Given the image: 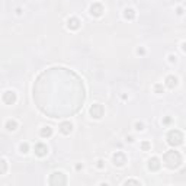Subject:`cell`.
Masks as SVG:
<instances>
[{
    "mask_svg": "<svg viewBox=\"0 0 186 186\" xmlns=\"http://www.w3.org/2000/svg\"><path fill=\"white\" fill-rule=\"evenodd\" d=\"M17 128V122L15 119H9L7 122H6V130H9V131H15Z\"/></svg>",
    "mask_w": 186,
    "mask_h": 186,
    "instance_id": "15",
    "label": "cell"
},
{
    "mask_svg": "<svg viewBox=\"0 0 186 186\" xmlns=\"http://www.w3.org/2000/svg\"><path fill=\"white\" fill-rule=\"evenodd\" d=\"M137 54H140V55H144V54H145V50H144V48H138V50H137Z\"/></svg>",
    "mask_w": 186,
    "mask_h": 186,
    "instance_id": "22",
    "label": "cell"
},
{
    "mask_svg": "<svg viewBox=\"0 0 186 186\" xmlns=\"http://www.w3.org/2000/svg\"><path fill=\"white\" fill-rule=\"evenodd\" d=\"M35 154L38 156V157H44V156H47V153H48V147L45 145V144H42V143H38V144H35Z\"/></svg>",
    "mask_w": 186,
    "mask_h": 186,
    "instance_id": "7",
    "label": "cell"
},
{
    "mask_svg": "<svg viewBox=\"0 0 186 186\" xmlns=\"http://www.w3.org/2000/svg\"><path fill=\"white\" fill-rule=\"evenodd\" d=\"M154 90H156V93H163V86L160 85V83H157V85L154 86Z\"/></svg>",
    "mask_w": 186,
    "mask_h": 186,
    "instance_id": "20",
    "label": "cell"
},
{
    "mask_svg": "<svg viewBox=\"0 0 186 186\" xmlns=\"http://www.w3.org/2000/svg\"><path fill=\"white\" fill-rule=\"evenodd\" d=\"M166 86H167L169 89H174V87L177 86V79H176L174 76H167V77H166Z\"/></svg>",
    "mask_w": 186,
    "mask_h": 186,
    "instance_id": "12",
    "label": "cell"
},
{
    "mask_svg": "<svg viewBox=\"0 0 186 186\" xmlns=\"http://www.w3.org/2000/svg\"><path fill=\"white\" fill-rule=\"evenodd\" d=\"M177 13H179V15H182V13H183V10H182V7H179V9H177Z\"/></svg>",
    "mask_w": 186,
    "mask_h": 186,
    "instance_id": "27",
    "label": "cell"
},
{
    "mask_svg": "<svg viewBox=\"0 0 186 186\" xmlns=\"http://www.w3.org/2000/svg\"><path fill=\"white\" fill-rule=\"evenodd\" d=\"M101 186H109V185H108V183H105V182H103V183H101Z\"/></svg>",
    "mask_w": 186,
    "mask_h": 186,
    "instance_id": "28",
    "label": "cell"
},
{
    "mask_svg": "<svg viewBox=\"0 0 186 186\" xmlns=\"http://www.w3.org/2000/svg\"><path fill=\"white\" fill-rule=\"evenodd\" d=\"M48 182H50V186H66L67 185V176L63 172H54V173H51Z\"/></svg>",
    "mask_w": 186,
    "mask_h": 186,
    "instance_id": "2",
    "label": "cell"
},
{
    "mask_svg": "<svg viewBox=\"0 0 186 186\" xmlns=\"http://www.w3.org/2000/svg\"><path fill=\"white\" fill-rule=\"evenodd\" d=\"M135 130L137 131H143L144 130V124L143 122H135Z\"/></svg>",
    "mask_w": 186,
    "mask_h": 186,
    "instance_id": "21",
    "label": "cell"
},
{
    "mask_svg": "<svg viewBox=\"0 0 186 186\" xmlns=\"http://www.w3.org/2000/svg\"><path fill=\"white\" fill-rule=\"evenodd\" d=\"M163 161L169 169H176L182 164V154L179 151H174V150H169V151L164 153Z\"/></svg>",
    "mask_w": 186,
    "mask_h": 186,
    "instance_id": "1",
    "label": "cell"
},
{
    "mask_svg": "<svg viewBox=\"0 0 186 186\" xmlns=\"http://www.w3.org/2000/svg\"><path fill=\"white\" fill-rule=\"evenodd\" d=\"M3 102H4L6 105H13V103L16 102V93H15L13 90L4 92V93H3Z\"/></svg>",
    "mask_w": 186,
    "mask_h": 186,
    "instance_id": "6",
    "label": "cell"
},
{
    "mask_svg": "<svg viewBox=\"0 0 186 186\" xmlns=\"http://www.w3.org/2000/svg\"><path fill=\"white\" fill-rule=\"evenodd\" d=\"M150 147H151V145H150V143H148V141H143V143H141V150L147 151Z\"/></svg>",
    "mask_w": 186,
    "mask_h": 186,
    "instance_id": "19",
    "label": "cell"
},
{
    "mask_svg": "<svg viewBox=\"0 0 186 186\" xmlns=\"http://www.w3.org/2000/svg\"><path fill=\"white\" fill-rule=\"evenodd\" d=\"M98 169H103V160H98Z\"/></svg>",
    "mask_w": 186,
    "mask_h": 186,
    "instance_id": "23",
    "label": "cell"
},
{
    "mask_svg": "<svg viewBox=\"0 0 186 186\" xmlns=\"http://www.w3.org/2000/svg\"><path fill=\"white\" fill-rule=\"evenodd\" d=\"M124 186H141V183H140L138 180H135V179H128V180L124 183Z\"/></svg>",
    "mask_w": 186,
    "mask_h": 186,
    "instance_id": "17",
    "label": "cell"
},
{
    "mask_svg": "<svg viewBox=\"0 0 186 186\" xmlns=\"http://www.w3.org/2000/svg\"><path fill=\"white\" fill-rule=\"evenodd\" d=\"M170 121H172V118H169V117H167V118L163 119V124H170Z\"/></svg>",
    "mask_w": 186,
    "mask_h": 186,
    "instance_id": "25",
    "label": "cell"
},
{
    "mask_svg": "<svg viewBox=\"0 0 186 186\" xmlns=\"http://www.w3.org/2000/svg\"><path fill=\"white\" fill-rule=\"evenodd\" d=\"M76 169H77V170H80V169H83V164H77V166H76Z\"/></svg>",
    "mask_w": 186,
    "mask_h": 186,
    "instance_id": "26",
    "label": "cell"
},
{
    "mask_svg": "<svg viewBox=\"0 0 186 186\" xmlns=\"http://www.w3.org/2000/svg\"><path fill=\"white\" fill-rule=\"evenodd\" d=\"M160 160L157 158V157H151L150 160H148V169L151 170V172H157V170L160 169Z\"/></svg>",
    "mask_w": 186,
    "mask_h": 186,
    "instance_id": "9",
    "label": "cell"
},
{
    "mask_svg": "<svg viewBox=\"0 0 186 186\" xmlns=\"http://www.w3.org/2000/svg\"><path fill=\"white\" fill-rule=\"evenodd\" d=\"M167 143L172 147H177L183 143V134L179 130H172L167 134Z\"/></svg>",
    "mask_w": 186,
    "mask_h": 186,
    "instance_id": "3",
    "label": "cell"
},
{
    "mask_svg": "<svg viewBox=\"0 0 186 186\" xmlns=\"http://www.w3.org/2000/svg\"><path fill=\"white\" fill-rule=\"evenodd\" d=\"M102 12H103V6H102L101 3H93V4L90 6V13H92V15L101 16Z\"/></svg>",
    "mask_w": 186,
    "mask_h": 186,
    "instance_id": "10",
    "label": "cell"
},
{
    "mask_svg": "<svg viewBox=\"0 0 186 186\" xmlns=\"http://www.w3.org/2000/svg\"><path fill=\"white\" fill-rule=\"evenodd\" d=\"M6 170H7V161L0 157V174H4Z\"/></svg>",
    "mask_w": 186,
    "mask_h": 186,
    "instance_id": "16",
    "label": "cell"
},
{
    "mask_svg": "<svg viewBox=\"0 0 186 186\" xmlns=\"http://www.w3.org/2000/svg\"><path fill=\"white\" fill-rule=\"evenodd\" d=\"M52 135V128L51 127H44L42 130H41V137L42 138H48V137Z\"/></svg>",
    "mask_w": 186,
    "mask_h": 186,
    "instance_id": "14",
    "label": "cell"
},
{
    "mask_svg": "<svg viewBox=\"0 0 186 186\" xmlns=\"http://www.w3.org/2000/svg\"><path fill=\"white\" fill-rule=\"evenodd\" d=\"M124 17L128 19V20H132V19L135 17V10L131 9V7H127V9L124 10Z\"/></svg>",
    "mask_w": 186,
    "mask_h": 186,
    "instance_id": "13",
    "label": "cell"
},
{
    "mask_svg": "<svg viewBox=\"0 0 186 186\" xmlns=\"http://www.w3.org/2000/svg\"><path fill=\"white\" fill-rule=\"evenodd\" d=\"M19 148H20V153H28V150H29V145H28V143H22Z\"/></svg>",
    "mask_w": 186,
    "mask_h": 186,
    "instance_id": "18",
    "label": "cell"
},
{
    "mask_svg": "<svg viewBox=\"0 0 186 186\" xmlns=\"http://www.w3.org/2000/svg\"><path fill=\"white\" fill-rule=\"evenodd\" d=\"M114 164L115 166H118V167H121V166H124L125 163H127V156L124 154L122 151H117L115 154H114Z\"/></svg>",
    "mask_w": 186,
    "mask_h": 186,
    "instance_id": "5",
    "label": "cell"
},
{
    "mask_svg": "<svg viewBox=\"0 0 186 186\" xmlns=\"http://www.w3.org/2000/svg\"><path fill=\"white\" fill-rule=\"evenodd\" d=\"M90 115L93 117L95 119H101L103 117V112H105V108L102 106L101 103H95V105H92L90 106Z\"/></svg>",
    "mask_w": 186,
    "mask_h": 186,
    "instance_id": "4",
    "label": "cell"
},
{
    "mask_svg": "<svg viewBox=\"0 0 186 186\" xmlns=\"http://www.w3.org/2000/svg\"><path fill=\"white\" fill-rule=\"evenodd\" d=\"M67 26H68V29L76 31V29L80 28V20H79L77 17H70V19L67 20Z\"/></svg>",
    "mask_w": 186,
    "mask_h": 186,
    "instance_id": "11",
    "label": "cell"
},
{
    "mask_svg": "<svg viewBox=\"0 0 186 186\" xmlns=\"http://www.w3.org/2000/svg\"><path fill=\"white\" fill-rule=\"evenodd\" d=\"M60 131H61V134L68 135V134L73 131V124H71L70 121H64V122H61V124H60Z\"/></svg>",
    "mask_w": 186,
    "mask_h": 186,
    "instance_id": "8",
    "label": "cell"
},
{
    "mask_svg": "<svg viewBox=\"0 0 186 186\" xmlns=\"http://www.w3.org/2000/svg\"><path fill=\"white\" fill-rule=\"evenodd\" d=\"M169 61H170V63H174V61H176V57H174L173 54H172V55H169Z\"/></svg>",
    "mask_w": 186,
    "mask_h": 186,
    "instance_id": "24",
    "label": "cell"
}]
</instances>
